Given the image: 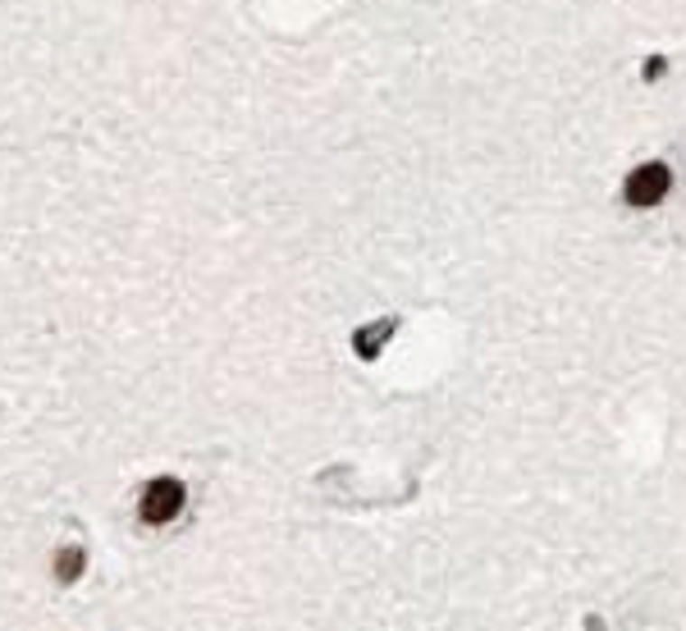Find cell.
Masks as SVG:
<instances>
[{
	"label": "cell",
	"mask_w": 686,
	"mask_h": 631,
	"mask_svg": "<svg viewBox=\"0 0 686 631\" xmlns=\"http://www.w3.org/2000/svg\"><path fill=\"white\" fill-rule=\"evenodd\" d=\"M668 188H672V170H668L663 161L636 165V170L627 174V183H623V192H627L632 206H659V201L668 197Z\"/></svg>",
	"instance_id": "7a4b0ae2"
},
{
	"label": "cell",
	"mask_w": 686,
	"mask_h": 631,
	"mask_svg": "<svg viewBox=\"0 0 686 631\" xmlns=\"http://www.w3.org/2000/svg\"><path fill=\"white\" fill-rule=\"evenodd\" d=\"M389 329H394L389 320H385V325H375V329H362V334H357V348H362V353L371 357L375 348H380V334H389Z\"/></svg>",
	"instance_id": "277c9868"
},
{
	"label": "cell",
	"mask_w": 686,
	"mask_h": 631,
	"mask_svg": "<svg viewBox=\"0 0 686 631\" xmlns=\"http://www.w3.org/2000/svg\"><path fill=\"white\" fill-rule=\"evenodd\" d=\"M183 499H188L183 480H174V476H156V480L147 485V495H143V522H147V526H165V522H174V517L183 513Z\"/></svg>",
	"instance_id": "6da1fadb"
},
{
	"label": "cell",
	"mask_w": 686,
	"mask_h": 631,
	"mask_svg": "<svg viewBox=\"0 0 686 631\" xmlns=\"http://www.w3.org/2000/svg\"><path fill=\"white\" fill-rule=\"evenodd\" d=\"M83 563H88V558H83L79 544H74V549H60V553H55V577H60V581H74V577L83 572Z\"/></svg>",
	"instance_id": "3957f363"
}]
</instances>
